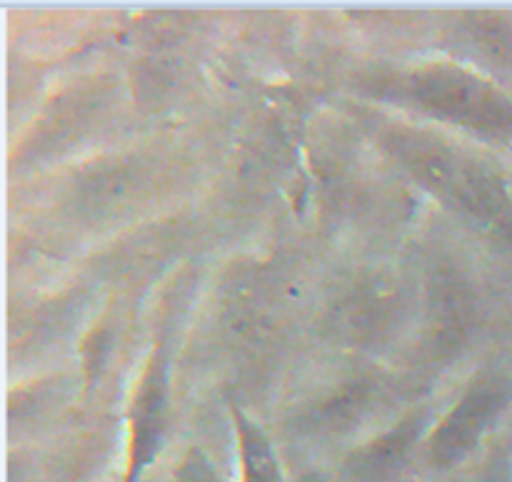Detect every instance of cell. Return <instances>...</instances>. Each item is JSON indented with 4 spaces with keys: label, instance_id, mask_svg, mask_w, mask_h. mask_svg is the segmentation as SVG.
<instances>
[{
    "label": "cell",
    "instance_id": "52a82bcc",
    "mask_svg": "<svg viewBox=\"0 0 512 482\" xmlns=\"http://www.w3.org/2000/svg\"><path fill=\"white\" fill-rule=\"evenodd\" d=\"M178 482H223L200 450H190L178 468Z\"/></svg>",
    "mask_w": 512,
    "mask_h": 482
},
{
    "label": "cell",
    "instance_id": "6da1fadb",
    "mask_svg": "<svg viewBox=\"0 0 512 482\" xmlns=\"http://www.w3.org/2000/svg\"><path fill=\"white\" fill-rule=\"evenodd\" d=\"M388 148L420 185L453 208L475 218H498L508 208L503 183L493 170L445 140L400 130L390 135Z\"/></svg>",
    "mask_w": 512,
    "mask_h": 482
},
{
    "label": "cell",
    "instance_id": "5b68a950",
    "mask_svg": "<svg viewBox=\"0 0 512 482\" xmlns=\"http://www.w3.org/2000/svg\"><path fill=\"white\" fill-rule=\"evenodd\" d=\"M425 418L423 413H415L405 418L403 423L395 425L385 435L375 438L358 453L350 455L348 473L355 482H388L393 480L400 470L408 463L410 453H413L415 443L423 435Z\"/></svg>",
    "mask_w": 512,
    "mask_h": 482
},
{
    "label": "cell",
    "instance_id": "7a4b0ae2",
    "mask_svg": "<svg viewBox=\"0 0 512 482\" xmlns=\"http://www.w3.org/2000/svg\"><path fill=\"white\" fill-rule=\"evenodd\" d=\"M410 98L435 118L478 133H510L512 105L493 85L455 65H428L405 80Z\"/></svg>",
    "mask_w": 512,
    "mask_h": 482
},
{
    "label": "cell",
    "instance_id": "8992f818",
    "mask_svg": "<svg viewBox=\"0 0 512 482\" xmlns=\"http://www.w3.org/2000/svg\"><path fill=\"white\" fill-rule=\"evenodd\" d=\"M238 443L243 482H285L283 470H280L278 458H275L265 433L243 415H238Z\"/></svg>",
    "mask_w": 512,
    "mask_h": 482
},
{
    "label": "cell",
    "instance_id": "277c9868",
    "mask_svg": "<svg viewBox=\"0 0 512 482\" xmlns=\"http://www.w3.org/2000/svg\"><path fill=\"white\" fill-rule=\"evenodd\" d=\"M168 423V360L155 353L145 370L130 410V458L125 482H138L158 450L163 448Z\"/></svg>",
    "mask_w": 512,
    "mask_h": 482
},
{
    "label": "cell",
    "instance_id": "3957f363",
    "mask_svg": "<svg viewBox=\"0 0 512 482\" xmlns=\"http://www.w3.org/2000/svg\"><path fill=\"white\" fill-rule=\"evenodd\" d=\"M510 403V385L503 378L475 380L460 403L445 415L443 423L430 435V460L438 468H450L468 458L485 438L495 420Z\"/></svg>",
    "mask_w": 512,
    "mask_h": 482
},
{
    "label": "cell",
    "instance_id": "ba28073f",
    "mask_svg": "<svg viewBox=\"0 0 512 482\" xmlns=\"http://www.w3.org/2000/svg\"><path fill=\"white\" fill-rule=\"evenodd\" d=\"M300 482H330V480H325L323 475H308V478H303Z\"/></svg>",
    "mask_w": 512,
    "mask_h": 482
}]
</instances>
